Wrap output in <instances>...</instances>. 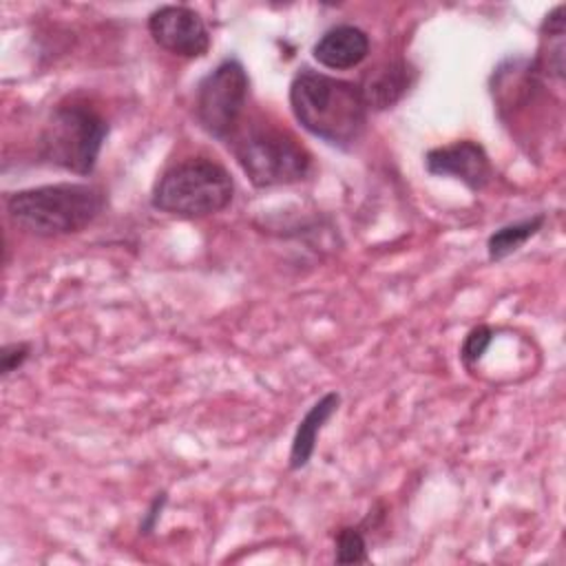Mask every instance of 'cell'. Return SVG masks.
<instances>
[{"label": "cell", "mask_w": 566, "mask_h": 566, "mask_svg": "<svg viewBox=\"0 0 566 566\" xmlns=\"http://www.w3.org/2000/svg\"><path fill=\"white\" fill-rule=\"evenodd\" d=\"M290 108L310 135L336 148L358 142L369 111L358 84L312 69H298L292 77Z\"/></svg>", "instance_id": "6da1fadb"}, {"label": "cell", "mask_w": 566, "mask_h": 566, "mask_svg": "<svg viewBox=\"0 0 566 566\" xmlns=\"http://www.w3.org/2000/svg\"><path fill=\"white\" fill-rule=\"evenodd\" d=\"M106 195L93 184H46L7 197L11 223L27 234L53 239L88 228L104 210Z\"/></svg>", "instance_id": "7a4b0ae2"}, {"label": "cell", "mask_w": 566, "mask_h": 566, "mask_svg": "<svg viewBox=\"0 0 566 566\" xmlns=\"http://www.w3.org/2000/svg\"><path fill=\"white\" fill-rule=\"evenodd\" d=\"M234 197L230 172L214 159L190 157L161 172L150 192V206L179 219H201L221 212Z\"/></svg>", "instance_id": "3957f363"}, {"label": "cell", "mask_w": 566, "mask_h": 566, "mask_svg": "<svg viewBox=\"0 0 566 566\" xmlns=\"http://www.w3.org/2000/svg\"><path fill=\"white\" fill-rule=\"evenodd\" d=\"M228 146L256 188L290 186L303 181L312 170L310 153L283 128L268 122L237 126Z\"/></svg>", "instance_id": "277c9868"}, {"label": "cell", "mask_w": 566, "mask_h": 566, "mask_svg": "<svg viewBox=\"0 0 566 566\" xmlns=\"http://www.w3.org/2000/svg\"><path fill=\"white\" fill-rule=\"evenodd\" d=\"M108 135V122L86 104L69 102L53 108L38 137V157L44 164L75 175H91Z\"/></svg>", "instance_id": "5b68a950"}, {"label": "cell", "mask_w": 566, "mask_h": 566, "mask_svg": "<svg viewBox=\"0 0 566 566\" xmlns=\"http://www.w3.org/2000/svg\"><path fill=\"white\" fill-rule=\"evenodd\" d=\"M250 77L237 57L221 60L206 73L195 91L197 124L214 139L228 142L248 104Z\"/></svg>", "instance_id": "8992f818"}, {"label": "cell", "mask_w": 566, "mask_h": 566, "mask_svg": "<svg viewBox=\"0 0 566 566\" xmlns=\"http://www.w3.org/2000/svg\"><path fill=\"white\" fill-rule=\"evenodd\" d=\"M146 27L159 49L179 57H203L212 44L206 20L186 4L157 7Z\"/></svg>", "instance_id": "52a82bcc"}, {"label": "cell", "mask_w": 566, "mask_h": 566, "mask_svg": "<svg viewBox=\"0 0 566 566\" xmlns=\"http://www.w3.org/2000/svg\"><path fill=\"white\" fill-rule=\"evenodd\" d=\"M424 168L429 175L436 177L460 179L473 192L486 188L493 175L486 150L473 139H460L447 146L431 148L424 155Z\"/></svg>", "instance_id": "ba28073f"}, {"label": "cell", "mask_w": 566, "mask_h": 566, "mask_svg": "<svg viewBox=\"0 0 566 566\" xmlns=\"http://www.w3.org/2000/svg\"><path fill=\"white\" fill-rule=\"evenodd\" d=\"M312 55L332 71L354 69L369 55V35L360 27L336 24L314 42Z\"/></svg>", "instance_id": "9c48e42d"}, {"label": "cell", "mask_w": 566, "mask_h": 566, "mask_svg": "<svg viewBox=\"0 0 566 566\" xmlns=\"http://www.w3.org/2000/svg\"><path fill=\"white\" fill-rule=\"evenodd\" d=\"M416 82V69L405 60H394L369 69L358 84L367 108L385 111L398 104Z\"/></svg>", "instance_id": "30bf717a"}, {"label": "cell", "mask_w": 566, "mask_h": 566, "mask_svg": "<svg viewBox=\"0 0 566 566\" xmlns=\"http://www.w3.org/2000/svg\"><path fill=\"white\" fill-rule=\"evenodd\" d=\"M338 405H340V396L336 391H327L298 420L294 438H292L290 455H287V467L292 471H301L310 464V460L316 451V440H318L323 427L327 424V420L338 411Z\"/></svg>", "instance_id": "8fae6325"}, {"label": "cell", "mask_w": 566, "mask_h": 566, "mask_svg": "<svg viewBox=\"0 0 566 566\" xmlns=\"http://www.w3.org/2000/svg\"><path fill=\"white\" fill-rule=\"evenodd\" d=\"M566 4H557L546 13L542 22V44L539 55L531 62L537 75H546L553 80L564 77V51H566Z\"/></svg>", "instance_id": "7c38bea8"}, {"label": "cell", "mask_w": 566, "mask_h": 566, "mask_svg": "<svg viewBox=\"0 0 566 566\" xmlns=\"http://www.w3.org/2000/svg\"><path fill=\"white\" fill-rule=\"evenodd\" d=\"M546 223V214L539 212V214H533V217H526L522 221H515V223H506L502 228H497L489 239H486V254H489V261L497 263V261H504L506 256H511L513 252H517L528 239H533Z\"/></svg>", "instance_id": "4fadbf2b"}, {"label": "cell", "mask_w": 566, "mask_h": 566, "mask_svg": "<svg viewBox=\"0 0 566 566\" xmlns=\"http://www.w3.org/2000/svg\"><path fill=\"white\" fill-rule=\"evenodd\" d=\"M334 559L338 564H365L369 559L367 555V542L360 528L356 526H343L336 533V555Z\"/></svg>", "instance_id": "5bb4252c"}, {"label": "cell", "mask_w": 566, "mask_h": 566, "mask_svg": "<svg viewBox=\"0 0 566 566\" xmlns=\"http://www.w3.org/2000/svg\"><path fill=\"white\" fill-rule=\"evenodd\" d=\"M493 327L489 325H475L462 340V347H460V358L467 367H473L482 356L484 352L489 349V345L493 343Z\"/></svg>", "instance_id": "9a60e30c"}, {"label": "cell", "mask_w": 566, "mask_h": 566, "mask_svg": "<svg viewBox=\"0 0 566 566\" xmlns=\"http://www.w3.org/2000/svg\"><path fill=\"white\" fill-rule=\"evenodd\" d=\"M31 356V345L24 343V340H18V343H7L0 352V371L2 376L7 378L9 374L18 371L27 358Z\"/></svg>", "instance_id": "2e32d148"}, {"label": "cell", "mask_w": 566, "mask_h": 566, "mask_svg": "<svg viewBox=\"0 0 566 566\" xmlns=\"http://www.w3.org/2000/svg\"><path fill=\"white\" fill-rule=\"evenodd\" d=\"M168 504V493L166 491H159L153 500H150V504H148V509L144 511V515H142V522H139V533L142 535H150L153 531H155V526L159 524V520H161V513H164V506Z\"/></svg>", "instance_id": "e0dca14e"}]
</instances>
